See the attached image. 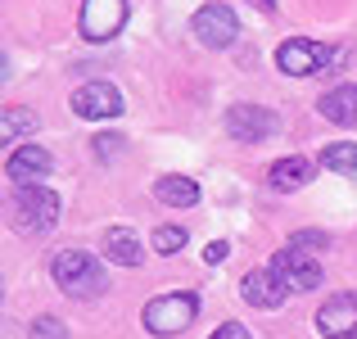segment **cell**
Returning a JSON list of instances; mask_svg holds the SVG:
<instances>
[{
  "instance_id": "9",
  "label": "cell",
  "mask_w": 357,
  "mask_h": 339,
  "mask_svg": "<svg viewBox=\"0 0 357 339\" xmlns=\"http://www.w3.org/2000/svg\"><path fill=\"white\" fill-rule=\"evenodd\" d=\"M321 339H357V294H331L317 312Z\"/></svg>"
},
{
  "instance_id": "7",
  "label": "cell",
  "mask_w": 357,
  "mask_h": 339,
  "mask_svg": "<svg viewBox=\"0 0 357 339\" xmlns=\"http://www.w3.org/2000/svg\"><path fill=\"white\" fill-rule=\"evenodd\" d=\"M127 23V0H86L82 5V36L86 41H114Z\"/></svg>"
},
{
  "instance_id": "22",
  "label": "cell",
  "mask_w": 357,
  "mask_h": 339,
  "mask_svg": "<svg viewBox=\"0 0 357 339\" xmlns=\"http://www.w3.org/2000/svg\"><path fill=\"white\" fill-rule=\"evenodd\" d=\"M294 244H303V249H326V235H317V231H298V235H294Z\"/></svg>"
},
{
  "instance_id": "19",
  "label": "cell",
  "mask_w": 357,
  "mask_h": 339,
  "mask_svg": "<svg viewBox=\"0 0 357 339\" xmlns=\"http://www.w3.org/2000/svg\"><path fill=\"white\" fill-rule=\"evenodd\" d=\"M185 240H190V235H185L181 226H158V231H154V249L158 253H181Z\"/></svg>"
},
{
  "instance_id": "3",
  "label": "cell",
  "mask_w": 357,
  "mask_h": 339,
  "mask_svg": "<svg viewBox=\"0 0 357 339\" xmlns=\"http://www.w3.org/2000/svg\"><path fill=\"white\" fill-rule=\"evenodd\" d=\"M59 213H63V204H59V195H54V190H45V186H18V195H14V218H18L23 231L45 235L54 222H59Z\"/></svg>"
},
{
  "instance_id": "18",
  "label": "cell",
  "mask_w": 357,
  "mask_h": 339,
  "mask_svg": "<svg viewBox=\"0 0 357 339\" xmlns=\"http://www.w3.org/2000/svg\"><path fill=\"white\" fill-rule=\"evenodd\" d=\"M23 131H36V113H27V109H5L0 113V136H23Z\"/></svg>"
},
{
  "instance_id": "6",
  "label": "cell",
  "mask_w": 357,
  "mask_h": 339,
  "mask_svg": "<svg viewBox=\"0 0 357 339\" xmlns=\"http://www.w3.org/2000/svg\"><path fill=\"white\" fill-rule=\"evenodd\" d=\"M331 45H321V41H307V36H289V41H280V50H276V68L280 73H289V77H307V73H317V68H326L331 63Z\"/></svg>"
},
{
  "instance_id": "11",
  "label": "cell",
  "mask_w": 357,
  "mask_h": 339,
  "mask_svg": "<svg viewBox=\"0 0 357 339\" xmlns=\"http://www.w3.org/2000/svg\"><path fill=\"white\" fill-rule=\"evenodd\" d=\"M240 294L249 299L253 308H280L289 294H294V289H289L271 267H262V271H249V276L240 280Z\"/></svg>"
},
{
  "instance_id": "23",
  "label": "cell",
  "mask_w": 357,
  "mask_h": 339,
  "mask_svg": "<svg viewBox=\"0 0 357 339\" xmlns=\"http://www.w3.org/2000/svg\"><path fill=\"white\" fill-rule=\"evenodd\" d=\"M227 244H208V249H204V262H222V258H227Z\"/></svg>"
},
{
  "instance_id": "10",
  "label": "cell",
  "mask_w": 357,
  "mask_h": 339,
  "mask_svg": "<svg viewBox=\"0 0 357 339\" xmlns=\"http://www.w3.org/2000/svg\"><path fill=\"white\" fill-rule=\"evenodd\" d=\"M227 131L236 140H267L280 131V122H276V113L262 109V105H236L227 113Z\"/></svg>"
},
{
  "instance_id": "8",
  "label": "cell",
  "mask_w": 357,
  "mask_h": 339,
  "mask_svg": "<svg viewBox=\"0 0 357 339\" xmlns=\"http://www.w3.org/2000/svg\"><path fill=\"white\" fill-rule=\"evenodd\" d=\"M73 113H77V118H91V122L118 118L122 113L118 86H109V82H86V86H77L73 91Z\"/></svg>"
},
{
  "instance_id": "20",
  "label": "cell",
  "mask_w": 357,
  "mask_h": 339,
  "mask_svg": "<svg viewBox=\"0 0 357 339\" xmlns=\"http://www.w3.org/2000/svg\"><path fill=\"white\" fill-rule=\"evenodd\" d=\"M27 335L32 339H68V326L54 322V317H36V322L27 326Z\"/></svg>"
},
{
  "instance_id": "5",
  "label": "cell",
  "mask_w": 357,
  "mask_h": 339,
  "mask_svg": "<svg viewBox=\"0 0 357 339\" xmlns=\"http://www.w3.org/2000/svg\"><path fill=\"white\" fill-rule=\"evenodd\" d=\"M195 36H199V45H208V50H227V45L240 36V18H236V9L222 5V0L204 5L199 14H195Z\"/></svg>"
},
{
  "instance_id": "16",
  "label": "cell",
  "mask_w": 357,
  "mask_h": 339,
  "mask_svg": "<svg viewBox=\"0 0 357 339\" xmlns=\"http://www.w3.org/2000/svg\"><path fill=\"white\" fill-rule=\"evenodd\" d=\"M154 199L167 204V209H190V204H199V186L190 176H158Z\"/></svg>"
},
{
  "instance_id": "15",
  "label": "cell",
  "mask_w": 357,
  "mask_h": 339,
  "mask_svg": "<svg viewBox=\"0 0 357 339\" xmlns=\"http://www.w3.org/2000/svg\"><path fill=\"white\" fill-rule=\"evenodd\" d=\"M105 258L122 262V267H136V262L145 258V244H140V235L127 231V226H109L105 231Z\"/></svg>"
},
{
  "instance_id": "1",
  "label": "cell",
  "mask_w": 357,
  "mask_h": 339,
  "mask_svg": "<svg viewBox=\"0 0 357 339\" xmlns=\"http://www.w3.org/2000/svg\"><path fill=\"white\" fill-rule=\"evenodd\" d=\"M50 276H54V285H59L68 299H96V294H105V289H109L105 267H100L91 253H82V249H63V253H54Z\"/></svg>"
},
{
  "instance_id": "17",
  "label": "cell",
  "mask_w": 357,
  "mask_h": 339,
  "mask_svg": "<svg viewBox=\"0 0 357 339\" xmlns=\"http://www.w3.org/2000/svg\"><path fill=\"white\" fill-rule=\"evenodd\" d=\"M321 167H331V172H344V176H357V145H353V140H340V145H326V154H321Z\"/></svg>"
},
{
  "instance_id": "12",
  "label": "cell",
  "mask_w": 357,
  "mask_h": 339,
  "mask_svg": "<svg viewBox=\"0 0 357 339\" xmlns=\"http://www.w3.org/2000/svg\"><path fill=\"white\" fill-rule=\"evenodd\" d=\"M5 172L14 176L18 186H41V176L54 172V158H50V149H41V145H23V149L9 154Z\"/></svg>"
},
{
  "instance_id": "24",
  "label": "cell",
  "mask_w": 357,
  "mask_h": 339,
  "mask_svg": "<svg viewBox=\"0 0 357 339\" xmlns=\"http://www.w3.org/2000/svg\"><path fill=\"white\" fill-rule=\"evenodd\" d=\"M258 5H262V9H271V5H276V0H258Z\"/></svg>"
},
{
  "instance_id": "14",
  "label": "cell",
  "mask_w": 357,
  "mask_h": 339,
  "mask_svg": "<svg viewBox=\"0 0 357 339\" xmlns=\"http://www.w3.org/2000/svg\"><path fill=\"white\" fill-rule=\"evenodd\" d=\"M312 172L317 167L307 163V158H298V154H289V158H280V163H271V172H267V181H271V190H303L307 181H312Z\"/></svg>"
},
{
  "instance_id": "21",
  "label": "cell",
  "mask_w": 357,
  "mask_h": 339,
  "mask_svg": "<svg viewBox=\"0 0 357 339\" xmlns=\"http://www.w3.org/2000/svg\"><path fill=\"white\" fill-rule=\"evenodd\" d=\"M208 339H253L249 331H244V326L240 322H227V326H218V331H213Z\"/></svg>"
},
{
  "instance_id": "4",
  "label": "cell",
  "mask_w": 357,
  "mask_h": 339,
  "mask_svg": "<svg viewBox=\"0 0 357 339\" xmlns=\"http://www.w3.org/2000/svg\"><path fill=\"white\" fill-rule=\"evenodd\" d=\"M312 253H317V249H303V244L289 240L285 249L271 258V271H276V276L285 280L294 294H298V289H317V285H321V262H317Z\"/></svg>"
},
{
  "instance_id": "2",
  "label": "cell",
  "mask_w": 357,
  "mask_h": 339,
  "mask_svg": "<svg viewBox=\"0 0 357 339\" xmlns=\"http://www.w3.org/2000/svg\"><path fill=\"white\" fill-rule=\"evenodd\" d=\"M199 317V299L195 294H158L145 303V331L149 335H181Z\"/></svg>"
},
{
  "instance_id": "13",
  "label": "cell",
  "mask_w": 357,
  "mask_h": 339,
  "mask_svg": "<svg viewBox=\"0 0 357 339\" xmlns=\"http://www.w3.org/2000/svg\"><path fill=\"white\" fill-rule=\"evenodd\" d=\"M317 109H321V118H331L335 127H357V82H344V86L326 91Z\"/></svg>"
}]
</instances>
